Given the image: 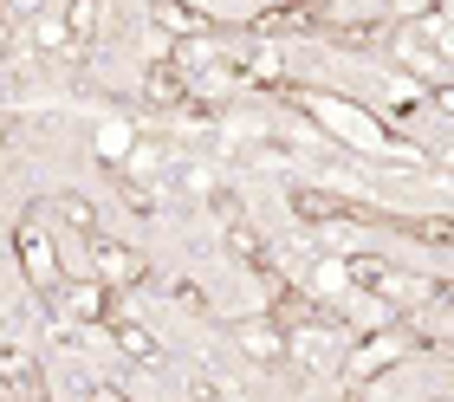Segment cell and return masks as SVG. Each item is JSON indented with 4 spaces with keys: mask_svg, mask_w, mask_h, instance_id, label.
<instances>
[{
    "mask_svg": "<svg viewBox=\"0 0 454 402\" xmlns=\"http://www.w3.org/2000/svg\"><path fill=\"white\" fill-rule=\"evenodd\" d=\"M293 208H299V215H344V201H332V195H305V188H299V195H293Z\"/></svg>",
    "mask_w": 454,
    "mask_h": 402,
    "instance_id": "6da1fadb",
    "label": "cell"
}]
</instances>
